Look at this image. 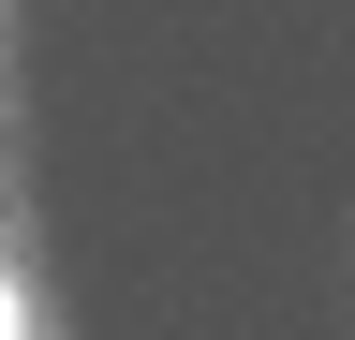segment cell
Masks as SVG:
<instances>
[{
	"label": "cell",
	"instance_id": "6da1fadb",
	"mask_svg": "<svg viewBox=\"0 0 355 340\" xmlns=\"http://www.w3.org/2000/svg\"><path fill=\"white\" fill-rule=\"evenodd\" d=\"M0 340H30V281L15 267H0Z\"/></svg>",
	"mask_w": 355,
	"mask_h": 340
}]
</instances>
